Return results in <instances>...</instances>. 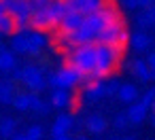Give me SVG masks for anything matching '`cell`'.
<instances>
[{
  "instance_id": "obj_1",
  "label": "cell",
  "mask_w": 155,
  "mask_h": 140,
  "mask_svg": "<svg viewBox=\"0 0 155 140\" xmlns=\"http://www.w3.org/2000/svg\"><path fill=\"white\" fill-rule=\"evenodd\" d=\"M121 19V11L115 7V2L106 5L102 11L98 13H91V15H85L83 19V26L70 34H58V45L62 49H72L77 45H96L98 43V36L100 32L110 24V21H117Z\"/></svg>"
},
{
  "instance_id": "obj_2",
  "label": "cell",
  "mask_w": 155,
  "mask_h": 140,
  "mask_svg": "<svg viewBox=\"0 0 155 140\" xmlns=\"http://www.w3.org/2000/svg\"><path fill=\"white\" fill-rule=\"evenodd\" d=\"M123 45H102L96 43V70L91 79H106L123 57ZM89 81V79H87Z\"/></svg>"
},
{
  "instance_id": "obj_3",
  "label": "cell",
  "mask_w": 155,
  "mask_h": 140,
  "mask_svg": "<svg viewBox=\"0 0 155 140\" xmlns=\"http://www.w3.org/2000/svg\"><path fill=\"white\" fill-rule=\"evenodd\" d=\"M66 64L74 68L85 81L96 70V45H77L66 51Z\"/></svg>"
},
{
  "instance_id": "obj_4",
  "label": "cell",
  "mask_w": 155,
  "mask_h": 140,
  "mask_svg": "<svg viewBox=\"0 0 155 140\" xmlns=\"http://www.w3.org/2000/svg\"><path fill=\"white\" fill-rule=\"evenodd\" d=\"M5 11L13 17L17 32L30 30V17H32V7L30 0H2Z\"/></svg>"
},
{
  "instance_id": "obj_5",
  "label": "cell",
  "mask_w": 155,
  "mask_h": 140,
  "mask_svg": "<svg viewBox=\"0 0 155 140\" xmlns=\"http://www.w3.org/2000/svg\"><path fill=\"white\" fill-rule=\"evenodd\" d=\"M47 83H49L53 89H72V87L85 83V79H83L74 68H70L68 64H64L62 68H58V70L47 79Z\"/></svg>"
},
{
  "instance_id": "obj_6",
  "label": "cell",
  "mask_w": 155,
  "mask_h": 140,
  "mask_svg": "<svg viewBox=\"0 0 155 140\" xmlns=\"http://www.w3.org/2000/svg\"><path fill=\"white\" fill-rule=\"evenodd\" d=\"M127 41H130V34H127V30H125L123 19L110 21V24L100 32V36H98V43H102V45H123V47H125Z\"/></svg>"
},
{
  "instance_id": "obj_7",
  "label": "cell",
  "mask_w": 155,
  "mask_h": 140,
  "mask_svg": "<svg viewBox=\"0 0 155 140\" xmlns=\"http://www.w3.org/2000/svg\"><path fill=\"white\" fill-rule=\"evenodd\" d=\"M21 83L30 89V91H43L47 87V79H45V72L41 66H24L21 68Z\"/></svg>"
},
{
  "instance_id": "obj_8",
  "label": "cell",
  "mask_w": 155,
  "mask_h": 140,
  "mask_svg": "<svg viewBox=\"0 0 155 140\" xmlns=\"http://www.w3.org/2000/svg\"><path fill=\"white\" fill-rule=\"evenodd\" d=\"M113 0H64V5L68 11L72 13H81V15H91L102 11L106 5H110Z\"/></svg>"
},
{
  "instance_id": "obj_9",
  "label": "cell",
  "mask_w": 155,
  "mask_h": 140,
  "mask_svg": "<svg viewBox=\"0 0 155 140\" xmlns=\"http://www.w3.org/2000/svg\"><path fill=\"white\" fill-rule=\"evenodd\" d=\"M47 5H49V2H47ZM47 5H45L43 9L32 11V17H30V28H32V30L49 32V30H55V28H58V24H55V19H53V15H51V11H49Z\"/></svg>"
},
{
  "instance_id": "obj_10",
  "label": "cell",
  "mask_w": 155,
  "mask_h": 140,
  "mask_svg": "<svg viewBox=\"0 0 155 140\" xmlns=\"http://www.w3.org/2000/svg\"><path fill=\"white\" fill-rule=\"evenodd\" d=\"M26 36H28V55H41L43 53V49L47 47V36H45V32H38V30H28L26 32Z\"/></svg>"
},
{
  "instance_id": "obj_11",
  "label": "cell",
  "mask_w": 155,
  "mask_h": 140,
  "mask_svg": "<svg viewBox=\"0 0 155 140\" xmlns=\"http://www.w3.org/2000/svg\"><path fill=\"white\" fill-rule=\"evenodd\" d=\"M106 93H104V79H89L85 81V87H83V98L87 102H98L102 100Z\"/></svg>"
},
{
  "instance_id": "obj_12",
  "label": "cell",
  "mask_w": 155,
  "mask_h": 140,
  "mask_svg": "<svg viewBox=\"0 0 155 140\" xmlns=\"http://www.w3.org/2000/svg\"><path fill=\"white\" fill-rule=\"evenodd\" d=\"M83 19H85V15L68 11V13L64 15V19L60 21V26H58V34H70V32L79 30V28L83 26Z\"/></svg>"
},
{
  "instance_id": "obj_13",
  "label": "cell",
  "mask_w": 155,
  "mask_h": 140,
  "mask_svg": "<svg viewBox=\"0 0 155 140\" xmlns=\"http://www.w3.org/2000/svg\"><path fill=\"white\" fill-rule=\"evenodd\" d=\"M72 125H74V117H72V115H68V112L58 115V119H55V123H53V127H51V136L58 138V136H62V134H68V132L72 129Z\"/></svg>"
},
{
  "instance_id": "obj_14",
  "label": "cell",
  "mask_w": 155,
  "mask_h": 140,
  "mask_svg": "<svg viewBox=\"0 0 155 140\" xmlns=\"http://www.w3.org/2000/svg\"><path fill=\"white\" fill-rule=\"evenodd\" d=\"M130 45L134 51H147L151 47V36L144 30H136L134 34H130Z\"/></svg>"
},
{
  "instance_id": "obj_15",
  "label": "cell",
  "mask_w": 155,
  "mask_h": 140,
  "mask_svg": "<svg viewBox=\"0 0 155 140\" xmlns=\"http://www.w3.org/2000/svg\"><path fill=\"white\" fill-rule=\"evenodd\" d=\"M51 106H55V108H68V106H72L70 89H53V93H51Z\"/></svg>"
},
{
  "instance_id": "obj_16",
  "label": "cell",
  "mask_w": 155,
  "mask_h": 140,
  "mask_svg": "<svg viewBox=\"0 0 155 140\" xmlns=\"http://www.w3.org/2000/svg\"><path fill=\"white\" fill-rule=\"evenodd\" d=\"M125 117H127V121H130V123L140 125V123L144 121V117H147V106H144L142 102H136V104H132V106L127 108Z\"/></svg>"
},
{
  "instance_id": "obj_17",
  "label": "cell",
  "mask_w": 155,
  "mask_h": 140,
  "mask_svg": "<svg viewBox=\"0 0 155 140\" xmlns=\"http://www.w3.org/2000/svg\"><path fill=\"white\" fill-rule=\"evenodd\" d=\"M134 19H136V26H138L140 30H144V28H155V5L149 7V9H142V13H138Z\"/></svg>"
},
{
  "instance_id": "obj_18",
  "label": "cell",
  "mask_w": 155,
  "mask_h": 140,
  "mask_svg": "<svg viewBox=\"0 0 155 140\" xmlns=\"http://www.w3.org/2000/svg\"><path fill=\"white\" fill-rule=\"evenodd\" d=\"M26 32H28V30L15 32V36L11 38V51H13V53L28 55V36H26Z\"/></svg>"
},
{
  "instance_id": "obj_19",
  "label": "cell",
  "mask_w": 155,
  "mask_h": 140,
  "mask_svg": "<svg viewBox=\"0 0 155 140\" xmlns=\"http://www.w3.org/2000/svg\"><path fill=\"white\" fill-rule=\"evenodd\" d=\"M132 70H134V74H136L140 81H153V79H155V72L149 68V64H147L144 60H136V62L132 64Z\"/></svg>"
},
{
  "instance_id": "obj_20",
  "label": "cell",
  "mask_w": 155,
  "mask_h": 140,
  "mask_svg": "<svg viewBox=\"0 0 155 140\" xmlns=\"http://www.w3.org/2000/svg\"><path fill=\"white\" fill-rule=\"evenodd\" d=\"M15 98V83L11 79H2L0 81V102L2 104H11Z\"/></svg>"
},
{
  "instance_id": "obj_21",
  "label": "cell",
  "mask_w": 155,
  "mask_h": 140,
  "mask_svg": "<svg viewBox=\"0 0 155 140\" xmlns=\"http://www.w3.org/2000/svg\"><path fill=\"white\" fill-rule=\"evenodd\" d=\"M17 66L15 53L11 49H0V72H11Z\"/></svg>"
},
{
  "instance_id": "obj_22",
  "label": "cell",
  "mask_w": 155,
  "mask_h": 140,
  "mask_svg": "<svg viewBox=\"0 0 155 140\" xmlns=\"http://www.w3.org/2000/svg\"><path fill=\"white\" fill-rule=\"evenodd\" d=\"M117 96H119V100H121V102L132 104V102H136V100H138V89H136V85L125 83V85H121V87H119Z\"/></svg>"
},
{
  "instance_id": "obj_23",
  "label": "cell",
  "mask_w": 155,
  "mask_h": 140,
  "mask_svg": "<svg viewBox=\"0 0 155 140\" xmlns=\"http://www.w3.org/2000/svg\"><path fill=\"white\" fill-rule=\"evenodd\" d=\"M85 127H87L91 134H102V132L106 129V121H104L102 115H91V117H87Z\"/></svg>"
},
{
  "instance_id": "obj_24",
  "label": "cell",
  "mask_w": 155,
  "mask_h": 140,
  "mask_svg": "<svg viewBox=\"0 0 155 140\" xmlns=\"http://www.w3.org/2000/svg\"><path fill=\"white\" fill-rule=\"evenodd\" d=\"M17 28H15V21L13 17L5 11V13H0V34H15Z\"/></svg>"
},
{
  "instance_id": "obj_25",
  "label": "cell",
  "mask_w": 155,
  "mask_h": 140,
  "mask_svg": "<svg viewBox=\"0 0 155 140\" xmlns=\"http://www.w3.org/2000/svg\"><path fill=\"white\" fill-rule=\"evenodd\" d=\"M30 108L34 110V112H41V115H47L49 112V108H51V104H47V102H43L34 91L30 93Z\"/></svg>"
},
{
  "instance_id": "obj_26",
  "label": "cell",
  "mask_w": 155,
  "mask_h": 140,
  "mask_svg": "<svg viewBox=\"0 0 155 140\" xmlns=\"http://www.w3.org/2000/svg\"><path fill=\"white\" fill-rule=\"evenodd\" d=\"M15 134V119L7 117V119H0V136L2 138H11Z\"/></svg>"
},
{
  "instance_id": "obj_27",
  "label": "cell",
  "mask_w": 155,
  "mask_h": 140,
  "mask_svg": "<svg viewBox=\"0 0 155 140\" xmlns=\"http://www.w3.org/2000/svg\"><path fill=\"white\" fill-rule=\"evenodd\" d=\"M17 110H30V93H15L13 102H11Z\"/></svg>"
},
{
  "instance_id": "obj_28",
  "label": "cell",
  "mask_w": 155,
  "mask_h": 140,
  "mask_svg": "<svg viewBox=\"0 0 155 140\" xmlns=\"http://www.w3.org/2000/svg\"><path fill=\"white\" fill-rule=\"evenodd\" d=\"M119 87H121V83L117 81V79H104V93L106 96H115L117 91H119Z\"/></svg>"
},
{
  "instance_id": "obj_29",
  "label": "cell",
  "mask_w": 155,
  "mask_h": 140,
  "mask_svg": "<svg viewBox=\"0 0 155 140\" xmlns=\"http://www.w3.org/2000/svg\"><path fill=\"white\" fill-rule=\"evenodd\" d=\"M26 138H28V140H43V127H41V125H32V127H28Z\"/></svg>"
},
{
  "instance_id": "obj_30",
  "label": "cell",
  "mask_w": 155,
  "mask_h": 140,
  "mask_svg": "<svg viewBox=\"0 0 155 140\" xmlns=\"http://www.w3.org/2000/svg\"><path fill=\"white\" fill-rule=\"evenodd\" d=\"M140 102H142V104H144L147 108H149V106H153V104H155V89H147Z\"/></svg>"
},
{
  "instance_id": "obj_31",
  "label": "cell",
  "mask_w": 155,
  "mask_h": 140,
  "mask_svg": "<svg viewBox=\"0 0 155 140\" xmlns=\"http://www.w3.org/2000/svg\"><path fill=\"white\" fill-rule=\"evenodd\" d=\"M127 123H130V121H127L125 112H119V115L115 117V127H117V129H123V127H125Z\"/></svg>"
},
{
  "instance_id": "obj_32",
  "label": "cell",
  "mask_w": 155,
  "mask_h": 140,
  "mask_svg": "<svg viewBox=\"0 0 155 140\" xmlns=\"http://www.w3.org/2000/svg\"><path fill=\"white\" fill-rule=\"evenodd\" d=\"M119 7H123V9H138V0H119Z\"/></svg>"
},
{
  "instance_id": "obj_33",
  "label": "cell",
  "mask_w": 155,
  "mask_h": 140,
  "mask_svg": "<svg viewBox=\"0 0 155 140\" xmlns=\"http://www.w3.org/2000/svg\"><path fill=\"white\" fill-rule=\"evenodd\" d=\"M47 2L49 0H30V7H32V11H36V9H43Z\"/></svg>"
},
{
  "instance_id": "obj_34",
  "label": "cell",
  "mask_w": 155,
  "mask_h": 140,
  "mask_svg": "<svg viewBox=\"0 0 155 140\" xmlns=\"http://www.w3.org/2000/svg\"><path fill=\"white\" fill-rule=\"evenodd\" d=\"M155 5V0H138V7L140 9H149V7H153Z\"/></svg>"
},
{
  "instance_id": "obj_35",
  "label": "cell",
  "mask_w": 155,
  "mask_h": 140,
  "mask_svg": "<svg viewBox=\"0 0 155 140\" xmlns=\"http://www.w3.org/2000/svg\"><path fill=\"white\" fill-rule=\"evenodd\" d=\"M147 64H149V68L155 72V51H153V53H149V57H147Z\"/></svg>"
},
{
  "instance_id": "obj_36",
  "label": "cell",
  "mask_w": 155,
  "mask_h": 140,
  "mask_svg": "<svg viewBox=\"0 0 155 140\" xmlns=\"http://www.w3.org/2000/svg\"><path fill=\"white\" fill-rule=\"evenodd\" d=\"M11 140H28V138H26V134H17V132H15V134L11 136Z\"/></svg>"
},
{
  "instance_id": "obj_37",
  "label": "cell",
  "mask_w": 155,
  "mask_h": 140,
  "mask_svg": "<svg viewBox=\"0 0 155 140\" xmlns=\"http://www.w3.org/2000/svg\"><path fill=\"white\" fill-rule=\"evenodd\" d=\"M53 140H72L68 134H62V136H58V138H53Z\"/></svg>"
},
{
  "instance_id": "obj_38",
  "label": "cell",
  "mask_w": 155,
  "mask_h": 140,
  "mask_svg": "<svg viewBox=\"0 0 155 140\" xmlns=\"http://www.w3.org/2000/svg\"><path fill=\"white\" fill-rule=\"evenodd\" d=\"M151 123H153V127H155V112L151 115Z\"/></svg>"
},
{
  "instance_id": "obj_39",
  "label": "cell",
  "mask_w": 155,
  "mask_h": 140,
  "mask_svg": "<svg viewBox=\"0 0 155 140\" xmlns=\"http://www.w3.org/2000/svg\"><path fill=\"white\" fill-rule=\"evenodd\" d=\"M123 140H136V138H132V136H130V138H123Z\"/></svg>"
},
{
  "instance_id": "obj_40",
  "label": "cell",
  "mask_w": 155,
  "mask_h": 140,
  "mask_svg": "<svg viewBox=\"0 0 155 140\" xmlns=\"http://www.w3.org/2000/svg\"><path fill=\"white\" fill-rule=\"evenodd\" d=\"M77 140H87V138H83V136H79V138H77Z\"/></svg>"
},
{
  "instance_id": "obj_41",
  "label": "cell",
  "mask_w": 155,
  "mask_h": 140,
  "mask_svg": "<svg viewBox=\"0 0 155 140\" xmlns=\"http://www.w3.org/2000/svg\"><path fill=\"white\" fill-rule=\"evenodd\" d=\"M153 112H155V104H153Z\"/></svg>"
}]
</instances>
